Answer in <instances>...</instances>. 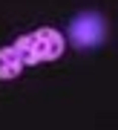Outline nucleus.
I'll return each mask as SVG.
<instances>
[{
	"instance_id": "obj_1",
	"label": "nucleus",
	"mask_w": 118,
	"mask_h": 130,
	"mask_svg": "<svg viewBox=\"0 0 118 130\" xmlns=\"http://www.w3.org/2000/svg\"><path fill=\"white\" fill-rule=\"evenodd\" d=\"M14 49L20 52L23 67L29 64H41V61H55L64 55V35L58 29H37V32L20 35L14 41Z\"/></svg>"
},
{
	"instance_id": "obj_2",
	"label": "nucleus",
	"mask_w": 118,
	"mask_h": 130,
	"mask_svg": "<svg viewBox=\"0 0 118 130\" xmlns=\"http://www.w3.org/2000/svg\"><path fill=\"white\" fill-rule=\"evenodd\" d=\"M69 35H72V41L78 46H95V43L104 41V20L95 12H84L72 20Z\"/></svg>"
},
{
	"instance_id": "obj_3",
	"label": "nucleus",
	"mask_w": 118,
	"mask_h": 130,
	"mask_svg": "<svg viewBox=\"0 0 118 130\" xmlns=\"http://www.w3.org/2000/svg\"><path fill=\"white\" fill-rule=\"evenodd\" d=\"M20 70H23V58H20V52L14 49V43L12 46H3L0 49V78L3 81L17 78Z\"/></svg>"
}]
</instances>
